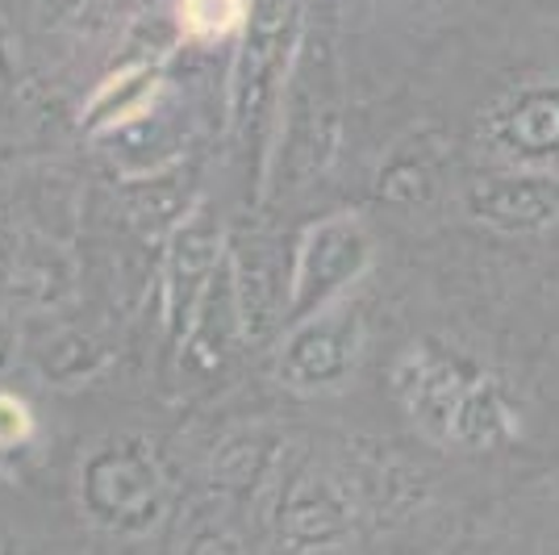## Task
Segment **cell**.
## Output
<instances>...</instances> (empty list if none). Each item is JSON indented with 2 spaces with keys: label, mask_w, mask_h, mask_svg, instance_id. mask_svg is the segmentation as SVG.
I'll return each mask as SVG.
<instances>
[{
  "label": "cell",
  "mask_w": 559,
  "mask_h": 555,
  "mask_svg": "<svg viewBox=\"0 0 559 555\" xmlns=\"http://www.w3.org/2000/svg\"><path fill=\"white\" fill-rule=\"evenodd\" d=\"M480 371L467 364L464 355L421 343L409 347L393 368V393L405 405L409 422L418 426L426 439L451 442V417L460 410V397Z\"/></svg>",
  "instance_id": "cell-6"
},
{
  "label": "cell",
  "mask_w": 559,
  "mask_h": 555,
  "mask_svg": "<svg viewBox=\"0 0 559 555\" xmlns=\"http://www.w3.org/2000/svg\"><path fill=\"white\" fill-rule=\"evenodd\" d=\"M297 43H301L297 0H251V17L242 25V47L230 71L234 130L247 134L280 105Z\"/></svg>",
  "instance_id": "cell-3"
},
{
  "label": "cell",
  "mask_w": 559,
  "mask_h": 555,
  "mask_svg": "<svg viewBox=\"0 0 559 555\" xmlns=\"http://www.w3.org/2000/svg\"><path fill=\"white\" fill-rule=\"evenodd\" d=\"M364 355V318L347 302H334L288 326L276 355V376L293 393L343 389Z\"/></svg>",
  "instance_id": "cell-4"
},
{
  "label": "cell",
  "mask_w": 559,
  "mask_h": 555,
  "mask_svg": "<svg viewBox=\"0 0 559 555\" xmlns=\"http://www.w3.org/2000/svg\"><path fill=\"white\" fill-rule=\"evenodd\" d=\"M318 4H322V13H338V4H343V0H318Z\"/></svg>",
  "instance_id": "cell-17"
},
{
  "label": "cell",
  "mask_w": 559,
  "mask_h": 555,
  "mask_svg": "<svg viewBox=\"0 0 559 555\" xmlns=\"http://www.w3.org/2000/svg\"><path fill=\"white\" fill-rule=\"evenodd\" d=\"M164 88V68L159 63H130L100 80V88L84 105V126L88 130H126L130 121L151 114V101Z\"/></svg>",
  "instance_id": "cell-11"
},
{
  "label": "cell",
  "mask_w": 559,
  "mask_h": 555,
  "mask_svg": "<svg viewBox=\"0 0 559 555\" xmlns=\"http://www.w3.org/2000/svg\"><path fill=\"white\" fill-rule=\"evenodd\" d=\"M355 534L350 493L330 476H305L280 509V539L288 552H338Z\"/></svg>",
  "instance_id": "cell-9"
},
{
  "label": "cell",
  "mask_w": 559,
  "mask_h": 555,
  "mask_svg": "<svg viewBox=\"0 0 559 555\" xmlns=\"http://www.w3.org/2000/svg\"><path fill=\"white\" fill-rule=\"evenodd\" d=\"M518 435V417H513L510 401L501 393V385L492 376H476L460 397V410L451 417V442L464 451H492L506 447Z\"/></svg>",
  "instance_id": "cell-12"
},
{
  "label": "cell",
  "mask_w": 559,
  "mask_h": 555,
  "mask_svg": "<svg viewBox=\"0 0 559 555\" xmlns=\"http://www.w3.org/2000/svg\"><path fill=\"white\" fill-rule=\"evenodd\" d=\"M251 17V0H176V25L188 43H222Z\"/></svg>",
  "instance_id": "cell-13"
},
{
  "label": "cell",
  "mask_w": 559,
  "mask_h": 555,
  "mask_svg": "<svg viewBox=\"0 0 559 555\" xmlns=\"http://www.w3.org/2000/svg\"><path fill=\"white\" fill-rule=\"evenodd\" d=\"M480 146L501 167L559 172V80H526L480 117Z\"/></svg>",
  "instance_id": "cell-5"
},
{
  "label": "cell",
  "mask_w": 559,
  "mask_h": 555,
  "mask_svg": "<svg viewBox=\"0 0 559 555\" xmlns=\"http://www.w3.org/2000/svg\"><path fill=\"white\" fill-rule=\"evenodd\" d=\"M451 142L439 126H418L389 146L376 167V197L393 209H421L439 197Z\"/></svg>",
  "instance_id": "cell-10"
},
{
  "label": "cell",
  "mask_w": 559,
  "mask_h": 555,
  "mask_svg": "<svg viewBox=\"0 0 559 555\" xmlns=\"http://www.w3.org/2000/svg\"><path fill=\"white\" fill-rule=\"evenodd\" d=\"M29 435H34V414H29V405H25L22 397L0 393V451L22 447V442H29Z\"/></svg>",
  "instance_id": "cell-15"
},
{
  "label": "cell",
  "mask_w": 559,
  "mask_h": 555,
  "mask_svg": "<svg viewBox=\"0 0 559 555\" xmlns=\"http://www.w3.org/2000/svg\"><path fill=\"white\" fill-rule=\"evenodd\" d=\"M464 209L472 222L497 234H543L559 222V176L506 167L492 176H476L464 185Z\"/></svg>",
  "instance_id": "cell-7"
},
{
  "label": "cell",
  "mask_w": 559,
  "mask_h": 555,
  "mask_svg": "<svg viewBox=\"0 0 559 555\" xmlns=\"http://www.w3.org/2000/svg\"><path fill=\"white\" fill-rule=\"evenodd\" d=\"M13 359V326H9V318L0 314V368Z\"/></svg>",
  "instance_id": "cell-16"
},
{
  "label": "cell",
  "mask_w": 559,
  "mask_h": 555,
  "mask_svg": "<svg viewBox=\"0 0 559 555\" xmlns=\"http://www.w3.org/2000/svg\"><path fill=\"white\" fill-rule=\"evenodd\" d=\"M84 493L96 522L130 531L139 518H146L142 509L159 506V472L151 456L134 447H105L84 472Z\"/></svg>",
  "instance_id": "cell-8"
},
{
  "label": "cell",
  "mask_w": 559,
  "mask_h": 555,
  "mask_svg": "<svg viewBox=\"0 0 559 555\" xmlns=\"http://www.w3.org/2000/svg\"><path fill=\"white\" fill-rule=\"evenodd\" d=\"M372 268V231L359 213H326L297 234L288 268V309L284 326L343 302L355 280Z\"/></svg>",
  "instance_id": "cell-2"
},
{
  "label": "cell",
  "mask_w": 559,
  "mask_h": 555,
  "mask_svg": "<svg viewBox=\"0 0 559 555\" xmlns=\"http://www.w3.org/2000/svg\"><path fill=\"white\" fill-rule=\"evenodd\" d=\"M338 151V71L326 34H305L280 93V139L272 151L267 185H309Z\"/></svg>",
  "instance_id": "cell-1"
},
{
  "label": "cell",
  "mask_w": 559,
  "mask_h": 555,
  "mask_svg": "<svg viewBox=\"0 0 559 555\" xmlns=\"http://www.w3.org/2000/svg\"><path fill=\"white\" fill-rule=\"evenodd\" d=\"M38 13L50 29H68V34H93L96 25H105L109 0H38Z\"/></svg>",
  "instance_id": "cell-14"
}]
</instances>
